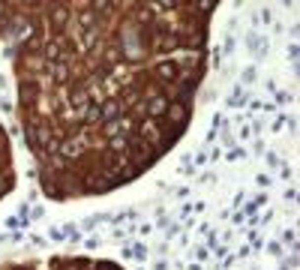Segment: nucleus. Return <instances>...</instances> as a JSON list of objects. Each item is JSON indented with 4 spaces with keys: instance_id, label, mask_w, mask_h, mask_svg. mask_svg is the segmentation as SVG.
<instances>
[{
    "instance_id": "1",
    "label": "nucleus",
    "mask_w": 300,
    "mask_h": 270,
    "mask_svg": "<svg viewBox=\"0 0 300 270\" xmlns=\"http://www.w3.org/2000/svg\"><path fill=\"white\" fill-rule=\"evenodd\" d=\"M204 3H30L15 54L18 117L54 201L138 180L180 141L207 66Z\"/></svg>"
},
{
    "instance_id": "2",
    "label": "nucleus",
    "mask_w": 300,
    "mask_h": 270,
    "mask_svg": "<svg viewBox=\"0 0 300 270\" xmlns=\"http://www.w3.org/2000/svg\"><path fill=\"white\" fill-rule=\"evenodd\" d=\"M0 270H123L111 258H87V255H51L30 261H6Z\"/></svg>"
}]
</instances>
